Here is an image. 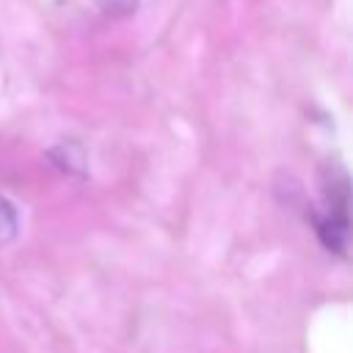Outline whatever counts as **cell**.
<instances>
[{"label": "cell", "mask_w": 353, "mask_h": 353, "mask_svg": "<svg viewBox=\"0 0 353 353\" xmlns=\"http://www.w3.org/2000/svg\"><path fill=\"white\" fill-rule=\"evenodd\" d=\"M320 207H306V223L317 243L336 259L350 256V179L339 160H325L320 168Z\"/></svg>", "instance_id": "cell-1"}, {"label": "cell", "mask_w": 353, "mask_h": 353, "mask_svg": "<svg viewBox=\"0 0 353 353\" xmlns=\"http://www.w3.org/2000/svg\"><path fill=\"white\" fill-rule=\"evenodd\" d=\"M47 163L63 174V176H74V179H88V149L83 146V141L77 138H61L55 141L47 152H44Z\"/></svg>", "instance_id": "cell-2"}, {"label": "cell", "mask_w": 353, "mask_h": 353, "mask_svg": "<svg viewBox=\"0 0 353 353\" xmlns=\"http://www.w3.org/2000/svg\"><path fill=\"white\" fill-rule=\"evenodd\" d=\"M19 237V210L0 193V245H11Z\"/></svg>", "instance_id": "cell-3"}, {"label": "cell", "mask_w": 353, "mask_h": 353, "mask_svg": "<svg viewBox=\"0 0 353 353\" xmlns=\"http://www.w3.org/2000/svg\"><path fill=\"white\" fill-rule=\"evenodd\" d=\"M88 3L108 19H130L141 6V0H88Z\"/></svg>", "instance_id": "cell-4"}]
</instances>
